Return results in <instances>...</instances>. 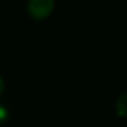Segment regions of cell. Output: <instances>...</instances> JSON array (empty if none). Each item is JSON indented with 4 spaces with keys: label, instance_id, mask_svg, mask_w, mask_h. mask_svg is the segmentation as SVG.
Here are the masks:
<instances>
[{
    "label": "cell",
    "instance_id": "6da1fadb",
    "mask_svg": "<svg viewBox=\"0 0 127 127\" xmlns=\"http://www.w3.org/2000/svg\"><path fill=\"white\" fill-rule=\"evenodd\" d=\"M52 0H31L28 4V13L35 20H44L54 10Z\"/></svg>",
    "mask_w": 127,
    "mask_h": 127
},
{
    "label": "cell",
    "instance_id": "7a4b0ae2",
    "mask_svg": "<svg viewBox=\"0 0 127 127\" xmlns=\"http://www.w3.org/2000/svg\"><path fill=\"white\" fill-rule=\"evenodd\" d=\"M115 107H116V113L121 118H125L127 115V94L125 91L121 92V95L117 97Z\"/></svg>",
    "mask_w": 127,
    "mask_h": 127
},
{
    "label": "cell",
    "instance_id": "3957f363",
    "mask_svg": "<svg viewBox=\"0 0 127 127\" xmlns=\"http://www.w3.org/2000/svg\"><path fill=\"white\" fill-rule=\"evenodd\" d=\"M9 117V111L5 106L0 105V125H3Z\"/></svg>",
    "mask_w": 127,
    "mask_h": 127
},
{
    "label": "cell",
    "instance_id": "277c9868",
    "mask_svg": "<svg viewBox=\"0 0 127 127\" xmlns=\"http://www.w3.org/2000/svg\"><path fill=\"white\" fill-rule=\"evenodd\" d=\"M4 90H5V85H4V81H3V79H1V76H0V96L3 95V92H4Z\"/></svg>",
    "mask_w": 127,
    "mask_h": 127
}]
</instances>
